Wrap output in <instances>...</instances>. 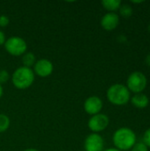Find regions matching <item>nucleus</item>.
<instances>
[{
    "mask_svg": "<svg viewBox=\"0 0 150 151\" xmlns=\"http://www.w3.org/2000/svg\"><path fill=\"white\" fill-rule=\"evenodd\" d=\"M24 151H38L36 150H34V149H27V150H26Z\"/></svg>",
    "mask_w": 150,
    "mask_h": 151,
    "instance_id": "25",
    "label": "nucleus"
},
{
    "mask_svg": "<svg viewBox=\"0 0 150 151\" xmlns=\"http://www.w3.org/2000/svg\"><path fill=\"white\" fill-rule=\"evenodd\" d=\"M113 143L118 150H128L136 143V135L132 129L121 127L114 133Z\"/></svg>",
    "mask_w": 150,
    "mask_h": 151,
    "instance_id": "1",
    "label": "nucleus"
},
{
    "mask_svg": "<svg viewBox=\"0 0 150 151\" xmlns=\"http://www.w3.org/2000/svg\"><path fill=\"white\" fill-rule=\"evenodd\" d=\"M2 96H3V88H2V85L0 84V98Z\"/></svg>",
    "mask_w": 150,
    "mask_h": 151,
    "instance_id": "22",
    "label": "nucleus"
},
{
    "mask_svg": "<svg viewBox=\"0 0 150 151\" xmlns=\"http://www.w3.org/2000/svg\"><path fill=\"white\" fill-rule=\"evenodd\" d=\"M5 35H4V32H2L1 30H0V45H3V44H4V42H5Z\"/></svg>",
    "mask_w": 150,
    "mask_h": 151,
    "instance_id": "20",
    "label": "nucleus"
},
{
    "mask_svg": "<svg viewBox=\"0 0 150 151\" xmlns=\"http://www.w3.org/2000/svg\"><path fill=\"white\" fill-rule=\"evenodd\" d=\"M53 72V65L48 59H40L34 65V73L40 77H48Z\"/></svg>",
    "mask_w": 150,
    "mask_h": 151,
    "instance_id": "8",
    "label": "nucleus"
},
{
    "mask_svg": "<svg viewBox=\"0 0 150 151\" xmlns=\"http://www.w3.org/2000/svg\"><path fill=\"white\" fill-rule=\"evenodd\" d=\"M9 80V73L6 70L0 71V84L5 83Z\"/></svg>",
    "mask_w": 150,
    "mask_h": 151,
    "instance_id": "17",
    "label": "nucleus"
},
{
    "mask_svg": "<svg viewBox=\"0 0 150 151\" xmlns=\"http://www.w3.org/2000/svg\"><path fill=\"white\" fill-rule=\"evenodd\" d=\"M103 139L101 135L97 134H89L84 143L86 151H103Z\"/></svg>",
    "mask_w": 150,
    "mask_h": 151,
    "instance_id": "7",
    "label": "nucleus"
},
{
    "mask_svg": "<svg viewBox=\"0 0 150 151\" xmlns=\"http://www.w3.org/2000/svg\"><path fill=\"white\" fill-rule=\"evenodd\" d=\"M143 1H132V3L133 4H140V3H142Z\"/></svg>",
    "mask_w": 150,
    "mask_h": 151,
    "instance_id": "24",
    "label": "nucleus"
},
{
    "mask_svg": "<svg viewBox=\"0 0 150 151\" xmlns=\"http://www.w3.org/2000/svg\"><path fill=\"white\" fill-rule=\"evenodd\" d=\"M88 127L95 134L103 131L109 125V118L105 114L98 113L90 118L88 120Z\"/></svg>",
    "mask_w": 150,
    "mask_h": 151,
    "instance_id": "6",
    "label": "nucleus"
},
{
    "mask_svg": "<svg viewBox=\"0 0 150 151\" xmlns=\"http://www.w3.org/2000/svg\"><path fill=\"white\" fill-rule=\"evenodd\" d=\"M149 31L150 32V24H149Z\"/></svg>",
    "mask_w": 150,
    "mask_h": 151,
    "instance_id": "26",
    "label": "nucleus"
},
{
    "mask_svg": "<svg viewBox=\"0 0 150 151\" xmlns=\"http://www.w3.org/2000/svg\"><path fill=\"white\" fill-rule=\"evenodd\" d=\"M146 64L150 66V54H149L148 56H147V58H146Z\"/></svg>",
    "mask_w": 150,
    "mask_h": 151,
    "instance_id": "21",
    "label": "nucleus"
},
{
    "mask_svg": "<svg viewBox=\"0 0 150 151\" xmlns=\"http://www.w3.org/2000/svg\"><path fill=\"white\" fill-rule=\"evenodd\" d=\"M149 97L143 94H136L134 96L132 97V104L136 108H140V109L146 108L149 105Z\"/></svg>",
    "mask_w": 150,
    "mask_h": 151,
    "instance_id": "11",
    "label": "nucleus"
},
{
    "mask_svg": "<svg viewBox=\"0 0 150 151\" xmlns=\"http://www.w3.org/2000/svg\"><path fill=\"white\" fill-rule=\"evenodd\" d=\"M119 23V17L115 12L106 13L101 19V26L107 31L114 30Z\"/></svg>",
    "mask_w": 150,
    "mask_h": 151,
    "instance_id": "10",
    "label": "nucleus"
},
{
    "mask_svg": "<svg viewBox=\"0 0 150 151\" xmlns=\"http://www.w3.org/2000/svg\"><path fill=\"white\" fill-rule=\"evenodd\" d=\"M9 126H10V119L4 114H0V133L6 131Z\"/></svg>",
    "mask_w": 150,
    "mask_h": 151,
    "instance_id": "14",
    "label": "nucleus"
},
{
    "mask_svg": "<svg viewBox=\"0 0 150 151\" xmlns=\"http://www.w3.org/2000/svg\"><path fill=\"white\" fill-rule=\"evenodd\" d=\"M127 88L135 94H141L147 87V78L141 72H134L127 79Z\"/></svg>",
    "mask_w": 150,
    "mask_h": 151,
    "instance_id": "4",
    "label": "nucleus"
},
{
    "mask_svg": "<svg viewBox=\"0 0 150 151\" xmlns=\"http://www.w3.org/2000/svg\"><path fill=\"white\" fill-rule=\"evenodd\" d=\"M132 151H149V150L148 147L143 142H138L134 144V146L132 149Z\"/></svg>",
    "mask_w": 150,
    "mask_h": 151,
    "instance_id": "16",
    "label": "nucleus"
},
{
    "mask_svg": "<svg viewBox=\"0 0 150 151\" xmlns=\"http://www.w3.org/2000/svg\"><path fill=\"white\" fill-rule=\"evenodd\" d=\"M4 48L6 51L12 56H21L26 52L27 46L22 38L12 36L5 41Z\"/></svg>",
    "mask_w": 150,
    "mask_h": 151,
    "instance_id": "5",
    "label": "nucleus"
},
{
    "mask_svg": "<svg viewBox=\"0 0 150 151\" xmlns=\"http://www.w3.org/2000/svg\"><path fill=\"white\" fill-rule=\"evenodd\" d=\"M84 109L87 113L94 116L95 114H98L103 109V102L98 96H90L85 101Z\"/></svg>",
    "mask_w": 150,
    "mask_h": 151,
    "instance_id": "9",
    "label": "nucleus"
},
{
    "mask_svg": "<svg viewBox=\"0 0 150 151\" xmlns=\"http://www.w3.org/2000/svg\"><path fill=\"white\" fill-rule=\"evenodd\" d=\"M143 143L147 147L150 148V128L145 132V134L143 135Z\"/></svg>",
    "mask_w": 150,
    "mask_h": 151,
    "instance_id": "18",
    "label": "nucleus"
},
{
    "mask_svg": "<svg viewBox=\"0 0 150 151\" xmlns=\"http://www.w3.org/2000/svg\"><path fill=\"white\" fill-rule=\"evenodd\" d=\"M104 151H120V150H117V149H109V150H104Z\"/></svg>",
    "mask_w": 150,
    "mask_h": 151,
    "instance_id": "23",
    "label": "nucleus"
},
{
    "mask_svg": "<svg viewBox=\"0 0 150 151\" xmlns=\"http://www.w3.org/2000/svg\"><path fill=\"white\" fill-rule=\"evenodd\" d=\"M119 12L121 16L125 18H128L133 14V8L129 4H123L119 7Z\"/></svg>",
    "mask_w": 150,
    "mask_h": 151,
    "instance_id": "15",
    "label": "nucleus"
},
{
    "mask_svg": "<svg viewBox=\"0 0 150 151\" xmlns=\"http://www.w3.org/2000/svg\"><path fill=\"white\" fill-rule=\"evenodd\" d=\"M9 19L5 16V15H1L0 16V27H4L9 24Z\"/></svg>",
    "mask_w": 150,
    "mask_h": 151,
    "instance_id": "19",
    "label": "nucleus"
},
{
    "mask_svg": "<svg viewBox=\"0 0 150 151\" xmlns=\"http://www.w3.org/2000/svg\"><path fill=\"white\" fill-rule=\"evenodd\" d=\"M102 4L104 7V9L112 12L119 9V7L121 6V1L120 0H103L102 1Z\"/></svg>",
    "mask_w": 150,
    "mask_h": 151,
    "instance_id": "12",
    "label": "nucleus"
},
{
    "mask_svg": "<svg viewBox=\"0 0 150 151\" xmlns=\"http://www.w3.org/2000/svg\"><path fill=\"white\" fill-rule=\"evenodd\" d=\"M22 63L24 65V66L26 67H29L34 65L35 64V56L34 53L32 52H27L26 54L23 55L22 57Z\"/></svg>",
    "mask_w": 150,
    "mask_h": 151,
    "instance_id": "13",
    "label": "nucleus"
},
{
    "mask_svg": "<svg viewBox=\"0 0 150 151\" xmlns=\"http://www.w3.org/2000/svg\"><path fill=\"white\" fill-rule=\"evenodd\" d=\"M34 81V73L29 67L21 66L15 70L11 76V81L15 88L26 89L29 88Z\"/></svg>",
    "mask_w": 150,
    "mask_h": 151,
    "instance_id": "2",
    "label": "nucleus"
},
{
    "mask_svg": "<svg viewBox=\"0 0 150 151\" xmlns=\"http://www.w3.org/2000/svg\"><path fill=\"white\" fill-rule=\"evenodd\" d=\"M107 98L115 105H124L130 100V91L122 84H114L109 88Z\"/></svg>",
    "mask_w": 150,
    "mask_h": 151,
    "instance_id": "3",
    "label": "nucleus"
}]
</instances>
